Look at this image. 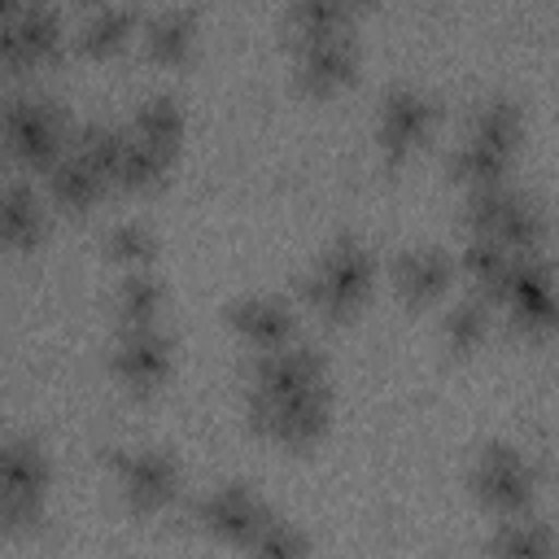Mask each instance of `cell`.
Returning <instances> with one entry per match:
<instances>
[{
  "label": "cell",
  "instance_id": "obj_1",
  "mask_svg": "<svg viewBox=\"0 0 559 559\" xmlns=\"http://www.w3.org/2000/svg\"><path fill=\"white\" fill-rule=\"evenodd\" d=\"M74 118L48 92H4L0 96V148L26 170H52L70 153Z\"/></svg>",
  "mask_w": 559,
  "mask_h": 559
},
{
  "label": "cell",
  "instance_id": "obj_2",
  "mask_svg": "<svg viewBox=\"0 0 559 559\" xmlns=\"http://www.w3.org/2000/svg\"><path fill=\"white\" fill-rule=\"evenodd\" d=\"M376 280H380V262L371 245L358 236H336L301 275V297L323 319H349L367 306V297L376 293Z\"/></svg>",
  "mask_w": 559,
  "mask_h": 559
},
{
  "label": "cell",
  "instance_id": "obj_3",
  "mask_svg": "<svg viewBox=\"0 0 559 559\" xmlns=\"http://www.w3.org/2000/svg\"><path fill=\"white\" fill-rule=\"evenodd\" d=\"M467 485H472V493H476L480 507H489L498 515H520V511H533L542 472H537V463L520 445L489 441V445L476 450L472 472H467Z\"/></svg>",
  "mask_w": 559,
  "mask_h": 559
},
{
  "label": "cell",
  "instance_id": "obj_4",
  "mask_svg": "<svg viewBox=\"0 0 559 559\" xmlns=\"http://www.w3.org/2000/svg\"><path fill=\"white\" fill-rule=\"evenodd\" d=\"M52 489V459L35 437H0V493L4 528H31Z\"/></svg>",
  "mask_w": 559,
  "mask_h": 559
},
{
  "label": "cell",
  "instance_id": "obj_5",
  "mask_svg": "<svg viewBox=\"0 0 559 559\" xmlns=\"http://www.w3.org/2000/svg\"><path fill=\"white\" fill-rule=\"evenodd\" d=\"M245 419L253 432L280 441V445H314L328 424H332V384L328 389H310V393H288V397H262L249 393L245 402Z\"/></svg>",
  "mask_w": 559,
  "mask_h": 559
},
{
  "label": "cell",
  "instance_id": "obj_6",
  "mask_svg": "<svg viewBox=\"0 0 559 559\" xmlns=\"http://www.w3.org/2000/svg\"><path fill=\"white\" fill-rule=\"evenodd\" d=\"M437 127V96L419 83H393L376 109V144L384 162L402 166Z\"/></svg>",
  "mask_w": 559,
  "mask_h": 559
},
{
  "label": "cell",
  "instance_id": "obj_7",
  "mask_svg": "<svg viewBox=\"0 0 559 559\" xmlns=\"http://www.w3.org/2000/svg\"><path fill=\"white\" fill-rule=\"evenodd\" d=\"M109 467H114V480H118V493L131 511H162L175 502L179 493V463L170 450L162 445H122V450H109Z\"/></svg>",
  "mask_w": 559,
  "mask_h": 559
},
{
  "label": "cell",
  "instance_id": "obj_8",
  "mask_svg": "<svg viewBox=\"0 0 559 559\" xmlns=\"http://www.w3.org/2000/svg\"><path fill=\"white\" fill-rule=\"evenodd\" d=\"M498 306L507 310L511 328L524 332V336H546L555 328V266L546 253H533V258H515L511 266V280L498 297Z\"/></svg>",
  "mask_w": 559,
  "mask_h": 559
},
{
  "label": "cell",
  "instance_id": "obj_9",
  "mask_svg": "<svg viewBox=\"0 0 559 559\" xmlns=\"http://www.w3.org/2000/svg\"><path fill=\"white\" fill-rule=\"evenodd\" d=\"M109 371L122 380L131 393H153L170 380L175 371V341L170 332L157 328H122L114 349H109Z\"/></svg>",
  "mask_w": 559,
  "mask_h": 559
},
{
  "label": "cell",
  "instance_id": "obj_10",
  "mask_svg": "<svg viewBox=\"0 0 559 559\" xmlns=\"http://www.w3.org/2000/svg\"><path fill=\"white\" fill-rule=\"evenodd\" d=\"M358 61H362V48H358L354 31L297 39L293 44V83L306 96H332L358 74Z\"/></svg>",
  "mask_w": 559,
  "mask_h": 559
},
{
  "label": "cell",
  "instance_id": "obj_11",
  "mask_svg": "<svg viewBox=\"0 0 559 559\" xmlns=\"http://www.w3.org/2000/svg\"><path fill=\"white\" fill-rule=\"evenodd\" d=\"M275 511L266 507V498L253 489V485H245V480H223V485H214L210 493H201V502H197V520L214 533V537H223V542H231V546H249V537L271 520Z\"/></svg>",
  "mask_w": 559,
  "mask_h": 559
},
{
  "label": "cell",
  "instance_id": "obj_12",
  "mask_svg": "<svg viewBox=\"0 0 559 559\" xmlns=\"http://www.w3.org/2000/svg\"><path fill=\"white\" fill-rule=\"evenodd\" d=\"M310 389H328V358L314 345H280L258 354L253 362V389L262 397H288V393H310Z\"/></svg>",
  "mask_w": 559,
  "mask_h": 559
},
{
  "label": "cell",
  "instance_id": "obj_13",
  "mask_svg": "<svg viewBox=\"0 0 559 559\" xmlns=\"http://www.w3.org/2000/svg\"><path fill=\"white\" fill-rule=\"evenodd\" d=\"M223 314H227V328H231L245 345H253L258 354L297 341V314H293V306H288L284 297H275V293H245V297H231Z\"/></svg>",
  "mask_w": 559,
  "mask_h": 559
},
{
  "label": "cell",
  "instance_id": "obj_14",
  "mask_svg": "<svg viewBox=\"0 0 559 559\" xmlns=\"http://www.w3.org/2000/svg\"><path fill=\"white\" fill-rule=\"evenodd\" d=\"M389 280L406 306H432L454 284V253L445 245H411L393 258Z\"/></svg>",
  "mask_w": 559,
  "mask_h": 559
},
{
  "label": "cell",
  "instance_id": "obj_15",
  "mask_svg": "<svg viewBox=\"0 0 559 559\" xmlns=\"http://www.w3.org/2000/svg\"><path fill=\"white\" fill-rule=\"evenodd\" d=\"M197 35H201V13L188 4H162L153 13H140V44L162 66L188 61L197 48Z\"/></svg>",
  "mask_w": 559,
  "mask_h": 559
},
{
  "label": "cell",
  "instance_id": "obj_16",
  "mask_svg": "<svg viewBox=\"0 0 559 559\" xmlns=\"http://www.w3.org/2000/svg\"><path fill=\"white\" fill-rule=\"evenodd\" d=\"M489 236L507 253H515V258L546 253V240H550V210H546V201L537 192H528V188H515Z\"/></svg>",
  "mask_w": 559,
  "mask_h": 559
},
{
  "label": "cell",
  "instance_id": "obj_17",
  "mask_svg": "<svg viewBox=\"0 0 559 559\" xmlns=\"http://www.w3.org/2000/svg\"><path fill=\"white\" fill-rule=\"evenodd\" d=\"M48 231L44 197L26 179H0V245L4 249H35Z\"/></svg>",
  "mask_w": 559,
  "mask_h": 559
},
{
  "label": "cell",
  "instance_id": "obj_18",
  "mask_svg": "<svg viewBox=\"0 0 559 559\" xmlns=\"http://www.w3.org/2000/svg\"><path fill=\"white\" fill-rule=\"evenodd\" d=\"M463 140H476L493 153H507L515 157L520 140H524V109L511 92H489L472 105V118H467V135Z\"/></svg>",
  "mask_w": 559,
  "mask_h": 559
},
{
  "label": "cell",
  "instance_id": "obj_19",
  "mask_svg": "<svg viewBox=\"0 0 559 559\" xmlns=\"http://www.w3.org/2000/svg\"><path fill=\"white\" fill-rule=\"evenodd\" d=\"M127 131L162 153H175L183 148V135H188V114H183V100L175 92H148L135 109H131V122Z\"/></svg>",
  "mask_w": 559,
  "mask_h": 559
},
{
  "label": "cell",
  "instance_id": "obj_20",
  "mask_svg": "<svg viewBox=\"0 0 559 559\" xmlns=\"http://www.w3.org/2000/svg\"><path fill=\"white\" fill-rule=\"evenodd\" d=\"M511 266H515V253H507L493 236H467L459 258H454V271H463V280L472 284V293L489 306H498L507 280H511Z\"/></svg>",
  "mask_w": 559,
  "mask_h": 559
},
{
  "label": "cell",
  "instance_id": "obj_21",
  "mask_svg": "<svg viewBox=\"0 0 559 559\" xmlns=\"http://www.w3.org/2000/svg\"><path fill=\"white\" fill-rule=\"evenodd\" d=\"M135 31H140V9L135 4H92V9L79 13L70 39H74L79 52L105 57V52H118Z\"/></svg>",
  "mask_w": 559,
  "mask_h": 559
},
{
  "label": "cell",
  "instance_id": "obj_22",
  "mask_svg": "<svg viewBox=\"0 0 559 559\" xmlns=\"http://www.w3.org/2000/svg\"><path fill=\"white\" fill-rule=\"evenodd\" d=\"M489 555L493 559H555V528L537 511L498 515L489 533Z\"/></svg>",
  "mask_w": 559,
  "mask_h": 559
},
{
  "label": "cell",
  "instance_id": "obj_23",
  "mask_svg": "<svg viewBox=\"0 0 559 559\" xmlns=\"http://www.w3.org/2000/svg\"><path fill=\"white\" fill-rule=\"evenodd\" d=\"M17 39H22V52H26L31 70L57 61V57L66 52V39H70L66 13H61L57 4H44V0L22 4V9H17Z\"/></svg>",
  "mask_w": 559,
  "mask_h": 559
},
{
  "label": "cell",
  "instance_id": "obj_24",
  "mask_svg": "<svg viewBox=\"0 0 559 559\" xmlns=\"http://www.w3.org/2000/svg\"><path fill=\"white\" fill-rule=\"evenodd\" d=\"M122 148H127V127L122 122H109V118H87L74 127L70 135V153L79 162H87L109 188L118 179V166H122Z\"/></svg>",
  "mask_w": 559,
  "mask_h": 559
},
{
  "label": "cell",
  "instance_id": "obj_25",
  "mask_svg": "<svg viewBox=\"0 0 559 559\" xmlns=\"http://www.w3.org/2000/svg\"><path fill=\"white\" fill-rule=\"evenodd\" d=\"M162 306H166V288L153 271H127L118 280L114 293V314H118V332L122 328H157L162 323Z\"/></svg>",
  "mask_w": 559,
  "mask_h": 559
},
{
  "label": "cell",
  "instance_id": "obj_26",
  "mask_svg": "<svg viewBox=\"0 0 559 559\" xmlns=\"http://www.w3.org/2000/svg\"><path fill=\"white\" fill-rule=\"evenodd\" d=\"M105 192H109V183H105L87 162H79L74 153H66V157L48 170V197H52L61 210L83 214V210H92Z\"/></svg>",
  "mask_w": 559,
  "mask_h": 559
},
{
  "label": "cell",
  "instance_id": "obj_27",
  "mask_svg": "<svg viewBox=\"0 0 559 559\" xmlns=\"http://www.w3.org/2000/svg\"><path fill=\"white\" fill-rule=\"evenodd\" d=\"M170 166H175V153H162V148L135 140L127 131V148H122V166H118L114 188H122V192H153V188H162L170 179Z\"/></svg>",
  "mask_w": 559,
  "mask_h": 559
},
{
  "label": "cell",
  "instance_id": "obj_28",
  "mask_svg": "<svg viewBox=\"0 0 559 559\" xmlns=\"http://www.w3.org/2000/svg\"><path fill=\"white\" fill-rule=\"evenodd\" d=\"M284 26L297 39H319V35H341L354 31V4L341 0H297L284 9Z\"/></svg>",
  "mask_w": 559,
  "mask_h": 559
},
{
  "label": "cell",
  "instance_id": "obj_29",
  "mask_svg": "<svg viewBox=\"0 0 559 559\" xmlns=\"http://www.w3.org/2000/svg\"><path fill=\"white\" fill-rule=\"evenodd\" d=\"M489 314H493V306L480 301L476 293L459 297V301L441 314V345H445L450 354H472V349H480V341L489 336Z\"/></svg>",
  "mask_w": 559,
  "mask_h": 559
},
{
  "label": "cell",
  "instance_id": "obj_30",
  "mask_svg": "<svg viewBox=\"0 0 559 559\" xmlns=\"http://www.w3.org/2000/svg\"><path fill=\"white\" fill-rule=\"evenodd\" d=\"M511 166L515 157L507 153H493L476 140H463L454 153H450V175L463 183V188H489V183H511Z\"/></svg>",
  "mask_w": 559,
  "mask_h": 559
},
{
  "label": "cell",
  "instance_id": "obj_31",
  "mask_svg": "<svg viewBox=\"0 0 559 559\" xmlns=\"http://www.w3.org/2000/svg\"><path fill=\"white\" fill-rule=\"evenodd\" d=\"M105 253L127 271H148V262L157 258V231L144 218H118L105 231Z\"/></svg>",
  "mask_w": 559,
  "mask_h": 559
},
{
  "label": "cell",
  "instance_id": "obj_32",
  "mask_svg": "<svg viewBox=\"0 0 559 559\" xmlns=\"http://www.w3.org/2000/svg\"><path fill=\"white\" fill-rule=\"evenodd\" d=\"M249 559H306L310 555V537L297 520L288 515H271L253 537H249Z\"/></svg>",
  "mask_w": 559,
  "mask_h": 559
},
{
  "label": "cell",
  "instance_id": "obj_33",
  "mask_svg": "<svg viewBox=\"0 0 559 559\" xmlns=\"http://www.w3.org/2000/svg\"><path fill=\"white\" fill-rule=\"evenodd\" d=\"M515 183H489V188H467L463 197V223H467V236H489L493 223L502 218L507 201H511Z\"/></svg>",
  "mask_w": 559,
  "mask_h": 559
},
{
  "label": "cell",
  "instance_id": "obj_34",
  "mask_svg": "<svg viewBox=\"0 0 559 559\" xmlns=\"http://www.w3.org/2000/svg\"><path fill=\"white\" fill-rule=\"evenodd\" d=\"M17 9H22V0H0V83L22 79L31 70L22 39H17Z\"/></svg>",
  "mask_w": 559,
  "mask_h": 559
},
{
  "label": "cell",
  "instance_id": "obj_35",
  "mask_svg": "<svg viewBox=\"0 0 559 559\" xmlns=\"http://www.w3.org/2000/svg\"><path fill=\"white\" fill-rule=\"evenodd\" d=\"M0 528H4V493H0Z\"/></svg>",
  "mask_w": 559,
  "mask_h": 559
}]
</instances>
